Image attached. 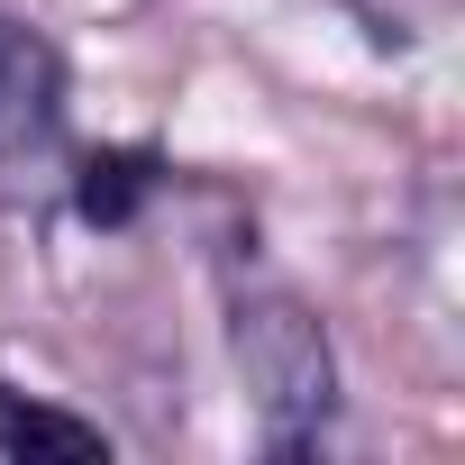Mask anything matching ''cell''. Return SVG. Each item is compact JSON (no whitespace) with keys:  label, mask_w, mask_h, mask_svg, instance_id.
Returning <instances> with one entry per match:
<instances>
[{"label":"cell","mask_w":465,"mask_h":465,"mask_svg":"<svg viewBox=\"0 0 465 465\" xmlns=\"http://www.w3.org/2000/svg\"><path fill=\"white\" fill-rule=\"evenodd\" d=\"M228 356H238V383L256 401L265 456H320L329 420H338V347L320 329L311 302L292 292H247L228 311Z\"/></svg>","instance_id":"6da1fadb"},{"label":"cell","mask_w":465,"mask_h":465,"mask_svg":"<svg viewBox=\"0 0 465 465\" xmlns=\"http://www.w3.org/2000/svg\"><path fill=\"white\" fill-rule=\"evenodd\" d=\"M64 110H74V74H64L55 37L19 10H0V164L46 155L64 137Z\"/></svg>","instance_id":"7a4b0ae2"},{"label":"cell","mask_w":465,"mask_h":465,"mask_svg":"<svg viewBox=\"0 0 465 465\" xmlns=\"http://www.w3.org/2000/svg\"><path fill=\"white\" fill-rule=\"evenodd\" d=\"M155 183H164V155H155V146H101V155H83V173H74V210H83L92 228H128Z\"/></svg>","instance_id":"3957f363"},{"label":"cell","mask_w":465,"mask_h":465,"mask_svg":"<svg viewBox=\"0 0 465 465\" xmlns=\"http://www.w3.org/2000/svg\"><path fill=\"white\" fill-rule=\"evenodd\" d=\"M0 456H64V465H101L110 438L74 411H46V401H19V392H0Z\"/></svg>","instance_id":"277c9868"}]
</instances>
